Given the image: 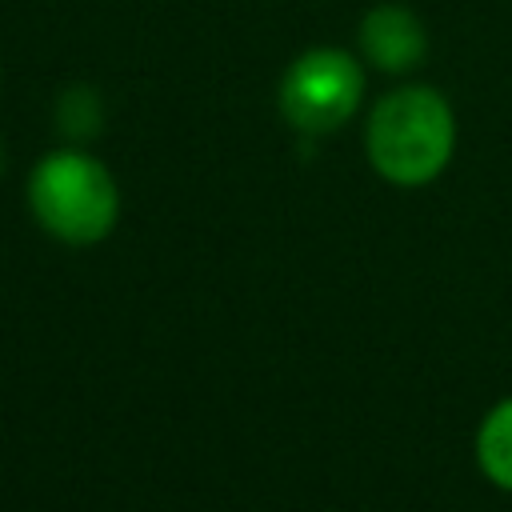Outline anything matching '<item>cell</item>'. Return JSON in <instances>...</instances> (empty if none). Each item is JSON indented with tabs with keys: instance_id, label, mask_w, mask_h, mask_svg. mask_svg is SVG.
Wrapping results in <instances>:
<instances>
[{
	"instance_id": "5",
	"label": "cell",
	"mask_w": 512,
	"mask_h": 512,
	"mask_svg": "<svg viewBox=\"0 0 512 512\" xmlns=\"http://www.w3.org/2000/svg\"><path fill=\"white\" fill-rule=\"evenodd\" d=\"M476 464L488 484L512 492V396L484 412L476 428Z\"/></svg>"
},
{
	"instance_id": "4",
	"label": "cell",
	"mask_w": 512,
	"mask_h": 512,
	"mask_svg": "<svg viewBox=\"0 0 512 512\" xmlns=\"http://www.w3.org/2000/svg\"><path fill=\"white\" fill-rule=\"evenodd\" d=\"M356 52L364 64L388 72V76H404L412 68L424 64L428 56V28L424 20L396 0L372 4L360 24H356Z\"/></svg>"
},
{
	"instance_id": "6",
	"label": "cell",
	"mask_w": 512,
	"mask_h": 512,
	"mask_svg": "<svg viewBox=\"0 0 512 512\" xmlns=\"http://www.w3.org/2000/svg\"><path fill=\"white\" fill-rule=\"evenodd\" d=\"M56 124L76 144L80 140H92L100 132V124H104V100L96 96V88H88V84L64 88L60 100H56Z\"/></svg>"
},
{
	"instance_id": "3",
	"label": "cell",
	"mask_w": 512,
	"mask_h": 512,
	"mask_svg": "<svg viewBox=\"0 0 512 512\" xmlns=\"http://www.w3.org/2000/svg\"><path fill=\"white\" fill-rule=\"evenodd\" d=\"M364 60L360 52L316 44L304 48L280 76L276 108L300 136H328L344 128L364 104Z\"/></svg>"
},
{
	"instance_id": "1",
	"label": "cell",
	"mask_w": 512,
	"mask_h": 512,
	"mask_svg": "<svg viewBox=\"0 0 512 512\" xmlns=\"http://www.w3.org/2000/svg\"><path fill=\"white\" fill-rule=\"evenodd\" d=\"M456 152V112L432 84L388 88L364 124V156L372 172L396 188L432 184Z\"/></svg>"
},
{
	"instance_id": "7",
	"label": "cell",
	"mask_w": 512,
	"mask_h": 512,
	"mask_svg": "<svg viewBox=\"0 0 512 512\" xmlns=\"http://www.w3.org/2000/svg\"><path fill=\"white\" fill-rule=\"evenodd\" d=\"M0 176H4V144H0Z\"/></svg>"
},
{
	"instance_id": "2",
	"label": "cell",
	"mask_w": 512,
	"mask_h": 512,
	"mask_svg": "<svg viewBox=\"0 0 512 512\" xmlns=\"http://www.w3.org/2000/svg\"><path fill=\"white\" fill-rule=\"evenodd\" d=\"M32 220L72 248H92L112 236L120 220V184L104 160L80 144L44 152L28 172Z\"/></svg>"
}]
</instances>
